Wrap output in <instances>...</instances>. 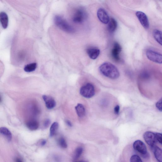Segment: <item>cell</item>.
<instances>
[{
    "mask_svg": "<svg viewBox=\"0 0 162 162\" xmlns=\"http://www.w3.org/2000/svg\"><path fill=\"white\" fill-rule=\"evenodd\" d=\"M26 126L30 130L35 131L38 129L39 127V124L36 120H31L27 122Z\"/></svg>",
    "mask_w": 162,
    "mask_h": 162,
    "instance_id": "16",
    "label": "cell"
},
{
    "mask_svg": "<svg viewBox=\"0 0 162 162\" xmlns=\"http://www.w3.org/2000/svg\"><path fill=\"white\" fill-rule=\"evenodd\" d=\"M0 134L6 137L9 142L11 141L12 139L11 133L8 129L5 127L0 128Z\"/></svg>",
    "mask_w": 162,
    "mask_h": 162,
    "instance_id": "18",
    "label": "cell"
},
{
    "mask_svg": "<svg viewBox=\"0 0 162 162\" xmlns=\"http://www.w3.org/2000/svg\"><path fill=\"white\" fill-rule=\"evenodd\" d=\"M141 77L143 79H148L149 77V73L147 72H143L141 75Z\"/></svg>",
    "mask_w": 162,
    "mask_h": 162,
    "instance_id": "26",
    "label": "cell"
},
{
    "mask_svg": "<svg viewBox=\"0 0 162 162\" xmlns=\"http://www.w3.org/2000/svg\"><path fill=\"white\" fill-rule=\"evenodd\" d=\"M143 138L147 145L151 147L155 145L157 142L155 134L152 132L147 131L143 135Z\"/></svg>",
    "mask_w": 162,
    "mask_h": 162,
    "instance_id": "7",
    "label": "cell"
},
{
    "mask_svg": "<svg viewBox=\"0 0 162 162\" xmlns=\"http://www.w3.org/2000/svg\"><path fill=\"white\" fill-rule=\"evenodd\" d=\"M97 16L101 22L104 24H107L110 20L109 17L106 11L104 9L99 8L97 11Z\"/></svg>",
    "mask_w": 162,
    "mask_h": 162,
    "instance_id": "10",
    "label": "cell"
},
{
    "mask_svg": "<svg viewBox=\"0 0 162 162\" xmlns=\"http://www.w3.org/2000/svg\"><path fill=\"white\" fill-rule=\"evenodd\" d=\"M1 101H2L1 97V96H0V102H1Z\"/></svg>",
    "mask_w": 162,
    "mask_h": 162,
    "instance_id": "33",
    "label": "cell"
},
{
    "mask_svg": "<svg viewBox=\"0 0 162 162\" xmlns=\"http://www.w3.org/2000/svg\"><path fill=\"white\" fill-rule=\"evenodd\" d=\"M58 127L59 124L57 122H54L52 124L50 129V136L52 137L56 134Z\"/></svg>",
    "mask_w": 162,
    "mask_h": 162,
    "instance_id": "21",
    "label": "cell"
},
{
    "mask_svg": "<svg viewBox=\"0 0 162 162\" xmlns=\"http://www.w3.org/2000/svg\"><path fill=\"white\" fill-rule=\"evenodd\" d=\"M83 149L82 147H79L75 150L73 156L74 161L77 160L80 157L83 152Z\"/></svg>",
    "mask_w": 162,
    "mask_h": 162,
    "instance_id": "22",
    "label": "cell"
},
{
    "mask_svg": "<svg viewBox=\"0 0 162 162\" xmlns=\"http://www.w3.org/2000/svg\"><path fill=\"white\" fill-rule=\"evenodd\" d=\"M51 123V122L49 119L46 120L44 122V127L45 128H47L49 127L50 124Z\"/></svg>",
    "mask_w": 162,
    "mask_h": 162,
    "instance_id": "28",
    "label": "cell"
},
{
    "mask_svg": "<svg viewBox=\"0 0 162 162\" xmlns=\"http://www.w3.org/2000/svg\"><path fill=\"white\" fill-rule=\"evenodd\" d=\"M0 22L2 26L4 29L8 27V18L7 14L5 12L0 13Z\"/></svg>",
    "mask_w": 162,
    "mask_h": 162,
    "instance_id": "14",
    "label": "cell"
},
{
    "mask_svg": "<svg viewBox=\"0 0 162 162\" xmlns=\"http://www.w3.org/2000/svg\"><path fill=\"white\" fill-rule=\"evenodd\" d=\"M17 162H21V161H21V159H17Z\"/></svg>",
    "mask_w": 162,
    "mask_h": 162,
    "instance_id": "32",
    "label": "cell"
},
{
    "mask_svg": "<svg viewBox=\"0 0 162 162\" xmlns=\"http://www.w3.org/2000/svg\"><path fill=\"white\" fill-rule=\"evenodd\" d=\"M147 58L152 62L161 64L162 63V56L161 54L153 50H147L146 52Z\"/></svg>",
    "mask_w": 162,
    "mask_h": 162,
    "instance_id": "4",
    "label": "cell"
},
{
    "mask_svg": "<svg viewBox=\"0 0 162 162\" xmlns=\"http://www.w3.org/2000/svg\"><path fill=\"white\" fill-rule=\"evenodd\" d=\"M42 98L45 102L46 107L48 109H51L55 107L56 102L52 97L44 95L42 96Z\"/></svg>",
    "mask_w": 162,
    "mask_h": 162,
    "instance_id": "11",
    "label": "cell"
},
{
    "mask_svg": "<svg viewBox=\"0 0 162 162\" xmlns=\"http://www.w3.org/2000/svg\"><path fill=\"white\" fill-rule=\"evenodd\" d=\"M86 52L90 58L93 60L96 59L100 53V50L95 47L89 48L86 49Z\"/></svg>",
    "mask_w": 162,
    "mask_h": 162,
    "instance_id": "12",
    "label": "cell"
},
{
    "mask_svg": "<svg viewBox=\"0 0 162 162\" xmlns=\"http://www.w3.org/2000/svg\"><path fill=\"white\" fill-rule=\"evenodd\" d=\"M151 147L156 159L158 161L161 162L162 160L161 149L156 145Z\"/></svg>",
    "mask_w": 162,
    "mask_h": 162,
    "instance_id": "13",
    "label": "cell"
},
{
    "mask_svg": "<svg viewBox=\"0 0 162 162\" xmlns=\"http://www.w3.org/2000/svg\"><path fill=\"white\" fill-rule=\"evenodd\" d=\"M121 46L118 42H115L111 51V56L113 59L116 62H120L121 60L120 54L122 51Z\"/></svg>",
    "mask_w": 162,
    "mask_h": 162,
    "instance_id": "6",
    "label": "cell"
},
{
    "mask_svg": "<svg viewBox=\"0 0 162 162\" xmlns=\"http://www.w3.org/2000/svg\"><path fill=\"white\" fill-rule=\"evenodd\" d=\"M80 93L85 98H90L95 94L94 86L91 83L86 84L82 86L80 90Z\"/></svg>",
    "mask_w": 162,
    "mask_h": 162,
    "instance_id": "3",
    "label": "cell"
},
{
    "mask_svg": "<svg viewBox=\"0 0 162 162\" xmlns=\"http://www.w3.org/2000/svg\"><path fill=\"white\" fill-rule=\"evenodd\" d=\"M154 38L156 41L160 45H162V32L158 30H154L153 32Z\"/></svg>",
    "mask_w": 162,
    "mask_h": 162,
    "instance_id": "19",
    "label": "cell"
},
{
    "mask_svg": "<svg viewBox=\"0 0 162 162\" xmlns=\"http://www.w3.org/2000/svg\"><path fill=\"white\" fill-rule=\"evenodd\" d=\"M134 149L142 154V155L148 153L145 144L141 140H138L135 141L133 144Z\"/></svg>",
    "mask_w": 162,
    "mask_h": 162,
    "instance_id": "8",
    "label": "cell"
},
{
    "mask_svg": "<svg viewBox=\"0 0 162 162\" xmlns=\"http://www.w3.org/2000/svg\"><path fill=\"white\" fill-rule=\"evenodd\" d=\"M66 124L70 127H72V126L71 122L69 120H66L65 121Z\"/></svg>",
    "mask_w": 162,
    "mask_h": 162,
    "instance_id": "31",
    "label": "cell"
},
{
    "mask_svg": "<svg viewBox=\"0 0 162 162\" xmlns=\"http://www.w3.org/2000/svg\"><path fill=\"white\" fill-rule=\"evenodd\" d=\"M58 143L59 145L62 148L65 149L67 147V144L65 139L61 138L58 140Z\"/></svg>",
    "mask_w": 162,
    "mask_h": 162,
    "instance_id": "23",
    "label": "cell"
},
{
    "mask_svg": "<svg viewBox=\"0 0 162 162\" xmlns=\"http://www.w3.org/2000/svg\"><path fill=\"white\" fill-rule=\"evenodd\" d=\"M54 22L58 27L64 31L70 33H73L75 32L74 29L60 16L55 17Z\"/></svg>",
    "mask_w": 162,
    "mask_h": 162,
    "instance_id": "2",
    "label": "cell"
},
{
    "mask_svg": "<svg viewBox=\"0 0 162 162\" xmlns=\"http://www.w3.org/2000/svg\"><path fill=\"white\" fill-rule=\"evenodd\" d=\"M136 14L143 27L146 29H148L149 26V22L146 14L143 12L140 11L136 12Z\"/></svg>",
    "mask_w": 162,
    "mask_h": 162,
    "instance_id": "9",
    "label": "cell"
},
{
    "mask_svg": "<svg viewBox=\"0 0 162 162\" xmlns=\"http://www.w3.org/2000/svg\"><path fill=\"white\" fill-rule=\"evenodd\" d=\"M120 107L119 106L117 105L115 107L114 109V113L115 114L118 115L119 113Z\"/></svg>",
    "mask_w": 162,
    "mask_h": 162,
    "instance_id": "29",
    "label": "cell"
},
{
    "mask_svg": "<svg viewBox=\"0 0 162 162\" xmlns=\"http://www.w3.org/2000/svg\"><path fill=\"white\" fill-rule=\"evenodd\" d=\"M87 17V14L85 11L82 8L77 9L74 14L73 20L76 23H81L84 22Z\"/></svg>",
    "mask_w": 162,
    "mask_h": 162,
    "instance_id": "5",
    "label": "cell"
},
{
    "mask_svg": "<svg viewBox=\"0 0 162 162\" xmlns=\"http://www.w3.org/2000/svg\"><path fill=\"white\" fill-rule=\"evenodd\" d=\"M108 26V30L111 33H113L116 30L117 27V22L113 18L111 19L109 21Z\"/></svg>",
    "mask_w": 162,
    "mask_h": 162,
    "instance_id": "15",
    "label": "cell"
},
{
    "mask_svg": "<svg viewBox=\"0 0 162 162\" xmlns=\"http://www.w3.org/2000/svg\"><path fill=\"white\" fill-rule=\"evenodd\" d=\"M99 70L104 76L112 79H116L120 76V72L117 68L109 62L103 63L99 67Z\"/></svg>",
    "mask_w": 162,
    "mask_h": 162,
    "instance_id": "1",
    "label": "cell"
},
{
    "mask_svg": "<svg viewBox=\"0 0 162 162\" xmlns=\"http://www.w3.org/2000/svg\"><path fill=\"white\" fill-rule=\"evenodd\" d=\"M37 67V64L36 63H31L25 66L24 70L26 72H31L34 71Z\"/></svg>",
    "mask_w": 162,
    "mask_h": 162,
    "instance_id": "20",
    "label": "cell"
},
{
    "mask_svg": "<svg viewBox=\"0 0 162 162\" xmlns=\"http://www.w3.org/2000/svg\"><path fill=\"white\" fill-rule=\"evenodd\" d=\"M75 110L78 116L80 118L85 116L86 114V110L83 105L81 104H78L75 107Z\"/></svg>",
    "mask_w": 162,
    "mask_h": 162,
    "instance_id": "17",
    "label": "cell"
},
{
    "mask_svg": "<svg viewBox=\"0 0 162 162\" xmlns=\"http://www.w3.org/2000/svg\"><path fill=\"white\" fill-rule=\"evenodd\" d=\"M131 162H142L143 161L139 156L136 155H134L132 156L130 158Z\"/></svg>",
    "mask_w": 162,
    "mask_h": 162,
    "instance_id": "24",
    "label": "cell"
},
{
    "mask_svg": "<svg viewBox=\"0 0 162 162\" xmlns=\"http://www.w3.org/2000/svg\"><path fill=\"white\" fill-rule=\"evenodd\" d=\"M156 137L157 141L159 142L161 144H162V134L160 133H156L155 134Z\"/></svg>",
    "mask_w": 162,
    "mask_h": 162,
    "instance_id": "25",
    "label": "cell"
},
{
    "mask_svg": "<svg viewBox=\"0 0 162 162\" xmlns=\"http://www.w3.org/2000/svg\"><path fill=\"white\" fill-rule=\"evenodd\" d=\"M46 140H42L40 142V145L41 146H44L45 145V144L46 143Z\"/></svg>",
    "mask_w": 162,
    "mask_h": 162,
    "instance_id": "30",
    "label": "cell"
},
{
    "mask_svg": "<svg viewBox=\"0 0 162 162\" xmlns=\"http://www.w3.org/2000/svg\"><path fill=\"white\" fill-rule=\"evenodd\" d=\"M156 106L157 108L161 112L162 111V99H160L156 104Z\"/></svg>",
    "mask_w": 162,
    "mask_h": 162,
    "instance_id": "27",
    "label": "cell"
}]
</instances>
